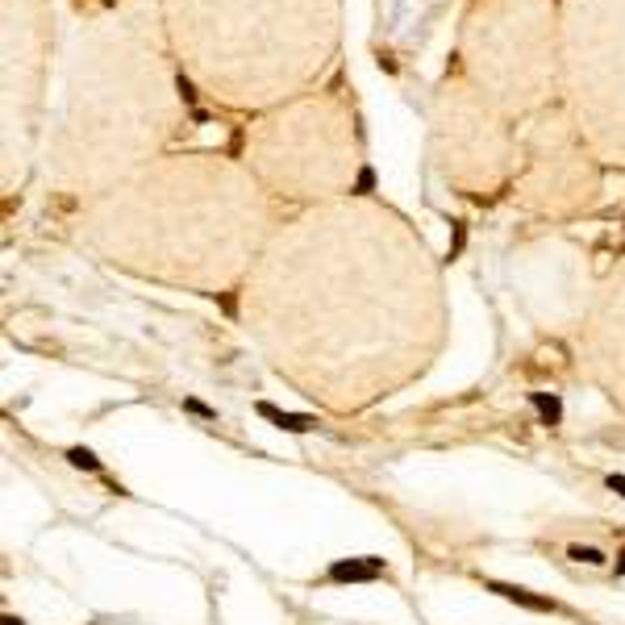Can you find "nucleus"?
Instances as JSON below:
<instances>
[{"label":"nucleus","mask_w":625,"mask_h":625,"mask_svg":"<svg viewBox=\"0 0 625 625\" xmlns=\"http://www.w3.org/2000/svg\"><path fill=\"white\" fill-rule=\"evenodd\" d=\"M567 555H571L576 563H592V567H601V563H605V555H601L596 546H571Z\"/></svg>","instance_id":"obj_17"},{"label":"nucleus","mask_w":625,"mask_h":625,"mask_svg":"<svg viewBox=\"0 0 625 625\" xmlns=\"http://www.w3.org/2000/svg\"><path fill=\"white\" fill-rule=\"evenodd\" d=\"M4 625H25V622H21V617H13V613H8V617H4Z\"/></svg>","instance_id":"obj_20"},{"label":"nucleus","mask_w":625,"mask_h":625,"mask_svg":"<svg viewBox=\"0 0 625 625\" xmlns=\"http://www.w3.org/2000/svg\"><path fill=\"white\" fill-rule=\"evenodd\" d=\"M242 163L275 196L321 204L355 196L363 175V125L359 104L342 83L309 88L242 129Z\"/></svg>","instance_id":"obj_5"},{"label":"nucleus","mask_w":625,"mask_h":625,"mask_svg":"<svg viewBox=\"0 0 625 625\" xmlns=\"http://www.w3.org/2000/svg\"><path fill=\"white\" fill-rule=\"evenodd\" d=\"M375 576H384V559H375V555H367V559H338L330 567V580H338V584H363V580H375Z\"/></svg>","instance_id":"obj_12"},{"label":"nucleus","mask_w":625,"mask_h":625,"mask_svg":"<svg viewBox=\"0 0 625 625\" xmlns=\"http://www.w3.org/2000/svg\"><path fill=\"white\" fill-rule=\"evenodd\" d=\"M179 75L217 108L259 117L321 83L342 0H159Z\"/></svg>","instance_id":"obj_4"},{"label":"nucleus","mask_w":625,"mask_h":625,"mask_svg":"<svg viewBox=\"0 0 625 625\" xmlns=\"http://www.w3.org/2000/svg\"><path fill=\"white\" fill-rule=\"evenodd\" d=\"M54 50L50 0H0V125H4V188L13 192L42 138L46 79Z\"/></svg>","instance_id":"obj_9"},{"label":"nucleus","mask_w":625,"mask_h":625,"mask_svg":"<svg viewBox=\"0 0 625 625\" xmlns=\"http://www.w3.org/2000/svg\"><path fill=\"white\" fill-rule=\"evenodd\" d=\"M530 400H534V409L542 413V421H546V425H559V421H563V400H559L555 392H534Z\"/></svg>","instance_id":"obj_15"},{"label":"nucleus","mask_w":625,"mask_h":625,"mask_svg":"<svg viewBox=\"0 0 625 625\" xmlns=\"http://www.w3.org/2000/svg\"><path fill=\"white\" fill-rule=\"evenodd\" d=\"M275 225V196L242 159L167 150L88 200L75 242L125 275L225 296L246 284Z\"/></svg>","instance_id":"obj_2"},{"label":"nucleus","mask_w":625,"mask_h":625,"mask_svg":"<svg viewBox=\"0 0 625 625\" xmlns=\"http://www.w3.org/2000/svg\"><path fill=\"white\" fill-rule=\"evenodd\" d=\"M609 488H613V492L625 501V476H609Z\"/></svg>","instance_id":"obj_19"},{"label":"nucleus","mask_w":625,"mask_h":625,"mask_svg":"<svg viewBox=\"0 0 625 625\" xmlns=\"http://www.w3.org/2000/svg\"><path fill=\"white\" fill-rule=\"evenodd\" d=\"M576 342L588 380L625 409V259H617L596 284Z\"/></svg>","instance_id":"obj_11"},{"label":"nucleus","mask_w":625,"mask_h":625,"mask_svg":"<svg viewBox=\"0 0 625 625\" xmlns=\"http://www.w3.org/2000/svg\"><path fill=\"white\" fill-rule=\"evenodd\" d=\"M67 463H71V467H83V471H100V459H96L88 446H71V451H67Z\"/></svg>","instance_id":"obj_16"},{"label":"nucleus","mask_w":625,"mask_h":625,"mask_svg":"<svg viewBox=\"0 0 625 625\" xmlns=\"http://www.w3.org/2000/svg\"><path fill=\"white\" fill-rule=\"evenodd\" d=\"M425 154L446 188L471 200H492L513 192L521 167V125L451 67L425 104Z\"/></svg>","instance_id":"obj_7"},{"label":"nucleus","mask_w":625,"mask_h":625,"mask_svg":"<svg viewBox=\"0 0 625 625\" xmlns=\"http://www.w3.org/2000/svg\"><path fill=\"white\" fill-rule=\"evenodd\" d=\"M488 592H496V596H505V601H513V605L538 609V613H555V609H559L551 596H534L530 588H517V584H488Z\"/></svg>","instance_id":"obj_13"},{"label":"nucleus","mask_w":625,"mask_h":625,"mask_svg":"<svg viewBox=\"0 0 625 625\" xmlns=\"http://www.w3.org/2000/svg\"><path fill=\"white\" fill-rule=\"evenodd\" d=\"M455 71L517 125L563 100L559 0H467L455 29Z\"/></svg>","instance_id":"obj_6"},{"label":"nucleus","mask_w":625,"mask_h":625,"mask_svg":"<svg viewBox=\"0 0 625 625\" xmlns=\"http://www.w3.org/2000/svg\"><path fill=\"white\" fill-rule=\"evenodd\" d=\"M563 104L605 167H625V0H559Z\"/></svg>","instance_id":"obj_8"},{"label":"nucleus","mask_w":625,"mask_h":625,"mask_svg":"<svg viewBox=\"0 0 625 625\" xmlns=\"http://www.w3.org/2000/svg\"><path fill=\"white\" fill-rule=\"evenodd\" d=\"M184 117L159 0H117L113 13L83 21L67 46L46 179L58 196L88 204L167 154Z\"/></svg>","instance_id":"obj_3"},{"label":"nucleus","mask_w":625,"mask_h":625,"mask_svg":"<svg viewBox=\"0 0 625 625\" xmlns=\"http://www.w3.org/2000/svg\"><path fill=\"white\" fill-rule=\"evenodd\" d=\"M259 413H263L271 425L288 430V434H305V430H313V425H317L313 417H305V413H284V409H275V405H267V400H259Z\"/></svg>","instance_id":"obj_14"},{"label":"nucleus","mask_w":625,"mask_h":625,"mask_svg":"<svg viewBox=\"0 0 625 625\" xmlns=\"http://www.w3.org/2000/svg\"><path fill=\"white\" fill-rule=\"evenodd\" d=\"M238 321L300 396L359 413L417 384L451 338L442 263L380 196L284 217L238 288Z\"/></svg>","instance_id":"obj_1"},{"label":"nucleus","mask_w":625,"mask_h":625,"mask_svg":"<svg viewBox=\"0 0 625 625\" xmlns=\"http://www.w3.org/2000/svg\"><path fill=\"white\" fill-rule=\"evenodd\" d=\"M617 576H625V555H622V563H617Z\"/></svg>","instance_id":"obj_21"},{"label":"nucleus","mask_w":625,"mask_h":625,"mask_svg":"<svg viewBox=\"0 0 625 625\" xmlns=\"http://www.w3.org/2000/svg\"><path fill=\"white\" fill-rule=\"evenodd\" d=\"M509 196L526 213H538L551 221L588 217L601 204L605 163L584 142V133L571 121L563 100L534 113L521 125V167H517Z\"/></svg>","instance_id":"obj_10"},{"label":"nucleus","mask_w":625,"mask_h":625,"mask_svg":"<svg viewBox=\"0 0 625 625\" xmlns=\"http://www.w3.org/2000/svg\"><path fill=\"white\" fill-rule=\"evenodd\" d=\"M184 409H192V413H200V417H213V409H204L200 400H184Z\"/></svg>","instance_id":"obj_18"}]
</instances>
